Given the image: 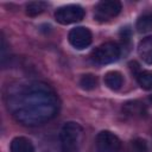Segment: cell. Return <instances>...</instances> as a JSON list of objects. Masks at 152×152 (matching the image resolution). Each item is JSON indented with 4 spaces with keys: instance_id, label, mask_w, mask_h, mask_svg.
<instances>
[{
    "instance_id": "6",
    "label": "cell",
    "mask_w": 152,
    "mask_h": 152,
    "mask_svg": "<svg viewBox=\"0 0 152 152\" xmlns=\"http://www.w3.org/2000/svg\"><path fill=\"white\" fill-rule=\"evenodd\" d=\"M69 43L77 50H82L88 48L91 44L93 40V34L89 28L83 27V26H77L72 30H70L68 34Z\"/></svg>"
},
{
    "instance_id": "10",
    "label": "cell",
    "mask_w": 152,
    "mask_h": 152,
    "mask_svg": "<svg viewBox=\"0 0 152 152\" xmlns=\"http://www.w3.org/2000/svg\"><path fill=\"white\" fill-rule=\"evenodd\" d=\"M104 84L112 90H119L124 84V77L121 72L116 70L108 71L104 75Z\"/></svg>"
},
{
    "instance_id": "13",
    "label": "cell",
    "mask_w": 152,
    "mask_h": 152,
    "mask_svg": "<svg viewBox=\"0 0 152 152\" xmlns=\"http://www.w3.org/2000/svg\"><path fill=\"white\" fill-rule=\"evenodd\" d=\"M80 87L84 90H93L97 86V77L93 74H86L80 78Z\"/></svg>"
},
{
    "instance_id": "9",
    "label": "cell",
    "mask_w": 152,
    "mask_h": 152,
    "mask_svg": "<svg viewBox=\"0 0 152 152\" xmlns=\"http://www.w3.org/2000/svg\"><path fill=\"white\" fill-rule=\"evenodd\" d=\"M11 152H34V147L30 139L15 137L11 142Z\"/></svg>"
},
{
    "instance_id": "16",
    "label": "cell",
    "mask_w": 152,
    "mask_h": 152,
    "mask_svg": "<svg viewBox=\"0 0 152 152\" xmlns=\"http://www.w3.org/2000/svg\"><path fill=\"white\" fill-rule=\"evenodd\" d=\"M132 146L135 152H147V144L144 139H135L132 142Z\"/></svg>"
},
{
    "instance_id": "5",
    "label": "cell",
    "mask_w": 152,
    "mask_h": 152,
    "mask_svg": "<svg viewBox=\"0 0 152 152\" xmlns=\"http://www.w3.org/2000/svg\"><path fill=\"white\" fill-rule=\"evenodd\" d=\"M121 147L120 139L109 131H101L96 135V148L99 152H118Z\"/></svg>"
},
{
    "instance_id": "7",
    "label": "cell",
    "mask_w": 152,
    "mask_h": 152,
    "mask_svg": "<svg viewBox=\"0 0 152 152\" xmlns=\"http://www.w3.org/2000/svg\"><path fill=\"white\" fill-rule=\"evenodd\" d=\"M121 12V2L118 0H102L96 5V18H114Z\"/></svg>"
},
{
    "instance_id": "2",
    "label": "cell",
    "mask_w": 152,
    "mask_h": 152,
    "mask_svg": "<svg viewBox=\"0 0 152 152\" xmlns=\"http://www.w3.org/2000/svg\"><path fill=\"white\" fill-rule=\"evenodd\" d=\"M82 134L83 129L77 122H65L59 133V140L63 152H76L81 144Z\"/></svg>"
},
{
    "instance_id": "3",
    "label": "cell",
    "mask_w": 152,
    "mask_h": 152,
    "mask_svg": "<svg viewBox=\"0 0 152 152\" xmlns=\"http://www.w3.org/2000/svg\"><path fill=\"white\" fill-rule=\"evenodd\" d=\"M120 57V48L114 42H106L97 46L91 55V58L95 63L104 65L115 62Z\"/></svg>"
},
{
    "instance_id": "12",
    "label": "cell",
    "mask_w": 152,
    "mask_h": 152,
    "mask_svg": "<svg viewBox=\"0 0 152 152\" xmlns=\"http://www.w3.org/2000/svg\"><path fill=\"white\" fill-rule=\"evenodd\" d=\"M137 81L142 89H145V90L152 89V71L145 70V71L139 72L137 75Z\"/></svg>"
},
{
    "instance_id": "8",
    "label": "cell",
    "mask_w": 152,
    "mask_h": 152,
    "mask_svg": "<svg viewBox=\"0 0 152 152\" xmlns=\"http://www.w3.org/2000/svg\"><path fill=\"white\" fill-rule=\"evenodd\" d=\"M138 53L145 63L152 64V37H146L139 43Z\"/></svg>"
},
{
    "instance_id": "4",
    "label": "cell",
    "mask_w": 152,
    "mask_h": 152,
    "mask_svg": "<svg viewBox=\"0 0 152 152\" xmlns=\"http://www.w3.org/2000/svg\"><path fill=\"white\" fill-rule=\"evenodd\" d=\"M84 17V10L80 5H65L55 12V19L62 25H69L81 21Z\"/></svg>"
},
{
    "instance_id": "15",
    "label": "cell",
    "mask_w": 152,
    "mask_h": 152,
    "mask_svg": "<svg viewBox=\"0 0 152 152\" xmlns=\"http://www.w3.org/2000/svg\"><path fill=\"white\" fill-rule=\"evenodd\" d=\"M124 110L128 114H132V115H135V114H141L144 112V107L140 102L138 101H129V102H126L125 106H124Z\"/></svg>"
},
{
    "instance_id": "1",
    "label": "cell",
    "mask_w": 152,
    "mask_h": 152,
    "mask_svg": "<svg viewBox=\"0 0 152 152\" xmlns=\"http://www.w3.org/2000/svg\"><path fill=\"white\" fill-rule=\"evenodd\" d=\"M7 106L18 122L25 126H38L57 115L59 100L48 84L33 82L19 86L8 94Z\"/></svg>"
},
{
    "instance_id": "14",
    "label": "cell",
    "mask_w": 152,
    "mask_h": 152,
    "mask_svg": "<svg viewBox=\"0 0 152 152\" xmlns=\"http://www.w3.org/2000/svg\"><path fill=\"white\" fill-rule=\"evenodd\" d=\"M45 6H46V4L45 2H42V1L30 2L26 6V14L30 15V17H36V15L40 14L45 10Z\"/></svg>"
},
{
    "instance_id": "11",
    "label": "cell",
    "mask_w": 152,
    "mask_h": 152,
    "mask_svg": "<svg viewBox=\"0 0 152 152\" xmlns=\"http://www.w3.org/2000/svg\"><path fill=\"white\" fill-rule=\"evenodd\" d=\"M135 28L139 33H146L152 30V14L141 15L135 24Z\"/></svg>"
},
{
    "instance_id": "17",
    "label": "cell",
    "mask_w": 152,
    "mask_h": 152,
    "mask_svg": "<svg viewBox=\"0 0 152 152\" xmlns=\"http://www.w3.org/2000/svg\"><path fill=\"white\" fill-rule=\"evenodd\" d=\"M148 100H150V102H151V104H152V95H150V97H148Z\"/></svg>"
}]
</instances>
